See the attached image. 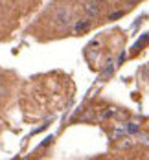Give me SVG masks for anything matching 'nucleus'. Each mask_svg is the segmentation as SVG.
Here are the masks:
<instances>
[{"mask_svg": "<svg viewBox=\"0 0 149 160\" xmlns=\"http://www.w3.org/2000/svg\"><path fill=\"white\" fill-rule=\"evenodd\" d=\"M85 13L90 17V18H94V17L99 15V9H101V0H88L87 4H85Z\"/></svg>", "mask_w": 149, "mask_h": 160, "instance_id": "1", "label": "nucleus"}, {"mask_svg": "<svg viewBox=\"0 0 149 160\" xmlns=\"http://www.w3.org/2000/svg\"><path fill=\"white\" fill-rule=\"evenodd\" d=\"M55 20H57V26H59V28H65V26H68V24H70V13H68V9H66V8L57 9Z\"/></svg>", "mask_w": 149, "mask_h": 160, "instance_id": "2", "label": "nucleus"}, {"mask_svg": "<svg viewBox=\"0 0 149 160\" xmlns=\"http://www.w3.org/2000/svg\"><path fill=\"white\" fill-rule=\"evenodd\" d=\"M90 26H92V20H88V18L77 20V22H76V26H74V33L77 35V33H81V32H87Z\"/></svg>", "mask_w": 149, "mask_h": 160, "instance_id": "3", "label": "nucleus"}, {"mask_svg": "<svg viewBox=\"0 0 149 160\" xmlns=\"http://www.w3.org/2000/svg\"><path fill=\"white\" fill-rule=\"evenodd\" d=\"M123 127H125V131H127L129 134H134V132L138 131V125H134V123H125Z\"/></svg>", "mask_w": 149, "mask_h": 160, "instance_id": "4", "label": "nucleus"}, {"mask_svg": "<svg viewBox=\"0 0 149 160\" xmlns=\"http://www.w3.org/2000/svg\"><path fill=\"white\" fill-rule=\"evenodd\" d=\"M122 15H123V11H116V13H112V15L109 17V20H116V18H120Z\"/></svg>", "mask_w": 149, "mask_h": 160, "instance_id": "5", "label": "nucleus"}, {"mask_svg": "<svg viewBox=\"0 0 149 160\" xmlns=\"http://www.w3.org/2000/svg\"><path fill=\"white\" fill-rule=\"evenodd\" d=\"M0 92H2V87H0Z\"/></svg>", "mask_w": 149, "mask_h": 160, "instance_id": "6", "label": "nucleus"}]
</instances>
